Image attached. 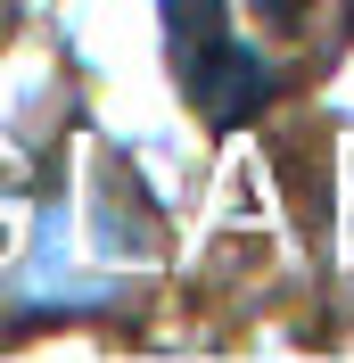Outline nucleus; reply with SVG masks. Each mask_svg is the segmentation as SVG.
<instances>
[{"instance_id":"nucleus-1","label":"nucleus","mask_w":354,"mask_h":363,"mask_svg":"<svg viewBox=\"0 0 354 363\" xmlns=\"http://www.w3.org/2000/svg\"><path fill=\"white\" fill-rule=\"evenodd\" d=\"M165 58L215 133H239L272 99V67L256 50H239V33H231V0H165Z\"/></svg>"},{"instance_id":"nucleus-2","label":"nucleus","mask_w":354,"mask_h":363,"mask_svg":"<svg viewBox=\"0 0 354 363\" xmlns=\"http://www.w3.org/2000/svg\"><path fill=\"white\" fill-rule=\"evenodd\" d=\"M297 9H305V0H264V17H272V25H297Z\"/></svg>"}]
</instances>
